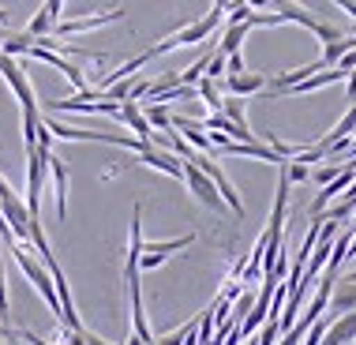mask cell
<instances>
[{"instance_id": "7a4b0ae2", "label": "cell", "mask_w": 356, "mask_h": 345, "mask_svg": "<svg viewBox=\"0 0 356 345\" xmlns=\"http://www.w3.org/2000/svg\"><path fill=\"white\" fill-rule=\"evenodd\" d=\"M8 252H12V259L19 263V271L26 274V282L38 289V296H42L45 304H49V312L56 315V323H60V304H56V289H53V278H49V271H45L38 259L26 252V244H8Z\"/></svg>"}, {"instance_id": "8fae6325", "label": "cell", "mask_w": 356, "mask_h": 345, "mask_svg": "<svg viewBox=\"0 0 356 345\" xmlns=\"http://www.w3.org/2000/svg\"><path fill=\"white\" fill-rule=\"evenodd\" d=\"M353 342H356V312H345L326 323L323 345H353Z\"/></svg>"}, {"instance_id": "cb8c5ba5", "label": "cell", "mask_w": 356, "mask_h": 345, "mask_svg": "<svg viewBox=\"0 0 356 345\" xmlns=\"http://www.w3.org/2000/svg\"><path fill=\"white\" fill-rule=\"evenodd\" d=\"M345 86H349V105H353V102H356V68L345 75Z\"/></svg>"}, {"instance_id": "5bb4252c", "label": "cell", "mask_w": 356, "mask_h": 345, "mask_svg": "<svg viewBox=\"0 0 356 345\" xmlns=\"http://www.w3.org/2000/svg\"><path fill=\"white\" fill-rule=\"evenodd\" d=\"M60 8H64V0H45L42 12L26 23V34H31V38H45L56 23H60Z\"/></svg>"}, {"instance_id": "30bf717a", "label": "cell", "mask_w": 356, "mask_h": 345, "mask_svg": "<svg viewBox=\"0 0 356 345\" xmlns=\"http://www.w3.org/2000/svg\"><path fill=\"white\" fill-rule=\"evenodd\" d=\"M49 180H53V199H56V218H68V166L56 154H49Z\"/></svg>"}, {"instance_id": "7402d4cb", "label": "cell", "mask_w": 356, "mask_h": 345, "mask_svg": "<svg viewBox=\"0 0 356 345\" xmlns=\"http://www.w3.org/2000/svg\"><path fill=\"white\" fill-rule=\"evenodd\" d=\"M252 304H255V293H252V289H248V293H244V296H240V300H236V308H233L240 323H244V319H248V312H252ZM240 323H236V327H240Z\"/></svg>"}, {"instance_id": "d4e9b609", "label": "cell", "mask_w": 356, "mask_h": 345, "mask_svg": "<svg viewBox=\"0 0 356 345\" xmlns=\"http://www.w3.org/2000/svg\"><path fill=\"white\" fill-rule=\"evenodd\" d=\"M83 345H113V342H105V338H98V334L83 330Z\"/></svg>"}, {"instance_id": "3957f363", "label": "cell", "mask_w": 356, "mask_h": 345, "mask_svg": "<svg viewBox=\"0 0 356 345\" xmlns=\"http://www.w3.org/2000/svg\"><path fill=\"white\" fill-rule=\"evenodd\" d=\"M266 4H270L274 12L285 19V23H296V26H304V31H312V34L319 38L323 45H330V42H338V38H341V31H338V26L323 23V19H315V15L307 12L304 4H296V0H266Z\"/></svg>"}, {"instance_id": "d6986e66", "label": "cell", "mask_w": 356, "mask_h": 345, "mask_svg": "<svg viewBox=\"0 0 356 345\" xmlns=\"http://www.w3.org/2000/svg\"><path fill=\"white\" fill-rule=\"evenodd\" d=\"M195 94H199V98H203V102H207V105H210V109H214V113L221 109V98H225V94L218 90V83H214V79H207V75H203V79L195 83Z\"/></svg>"}, {"instance_id": "ffe728a7", "label": "cell", "mask_w": 356, "mask_h": 345, "mask_svg": "<svg viewBox=\"0 0 356 345\" xmlns=\"http://www.w3.org/2000/svg\"><path fill=\"white\" fill-rule=\"evenodd\" d=\"M0 327H8V278H4V244H0Z\"/></svg>"}, {"instance_id": "2e32d148", "label": "cell", "mask_w": 356, "mask_h": 345, "mask_svg": "<svg viewBox=\"0 0 356 345\" xmlns=\"http://www.w3.org/2000/svg\"><path fill=\"white\" fill-rule=\"evenodd\" d=\"M188 244H195V233H184V236H177V241H158V244H143V255H158V259H169V255H177V252H184Z\"/></svg>"}, {"instance_id": "603a6c76", "label": "cell", "mask_w": 356, "mask_h": 345, "mask_svg": "<svg viewBox=\"0 0 356 345\" xmlns=\"http://www.w3.org/2000/svg\"><path fill=\"white\" fill-rule=\"evenodd\" d=\"M225 75H244V56H240V53L225 56Z\"/></svg>"}, {"instance_id": "ba28073f", "label": "cell", "mask_w": 356, "mask_h": 345, "mask_svg": "<svg viewBox=\"0 0 356 345\" xmlns=\"http://www.w3.org/2000/svg\"><path fill=\"white\" fill-rule=\"evenodd\" d=\"M143 203H136L131 210V229H128V252H124V278L139 274V255H143Z\"/></svg>"}, {"instance_id": "ac0fdd59", "label": "cell", "mask_w": 356, "mask_h": 345, "mask_svg": "<svg viewBox=\"0 0 356 345\" xmlns=\"http://www.w3.org/2000/svg\"><path fill=\"white\" fill-rule=\"evenodd\" d=\"M221 117H225V120H233L236 124V128H248V113H244V102H240V98H233V94H229V98H221ZM248 131H252V128H248Z\"/></svg>"}, {"instance_id": "83f0119b", "label": "cell", "mask_w": 356, "mask_h": 345, "mask_svg": "<svg viewBox=\"0 0 356 345\" xmlns=\"http://www.w3.org/2000/svg\"><path fill=\"white\" fill-rule=\"evenodd\" d=\"M233 4V0H214V8H210V12H218V15H225V8Z\"/></svg>"}, {"instance_id": "f546056e", "label": "cell", "mask_w": 356, "mask_h": 345, "mask_svg": "<svg viewBox=\"0 0 356 345\" xmlns=\"http://www.w3.org/2000/svg\"><path fill=\"white\" fill-rule=\"evenodd\" d=\"M0 23H8V12H4V8H0Z\"/></svg>"}, {"instance_id": "9a60e30c", "label": "cell", "mask_w": 356, "mask_h": 345, "mask_svg": "<svg viewBox=\"0 0 356 345\" xmlns=\"http://www.w3.org/2000/svg\"><path fill=\"white\" fill-rule=\"evenodd\" d=\"M248 34H252V26L248 23H229L225 31H221V42H218V53L221 56H233L244 49V42H248Z\"/></svg>"}, {"instance_id": "44dd1931", "label": "cell", "mask_w": 356, "mask_h": 345, "mask_svg": "<svg viewBox=\"0 0 356 345\" xmlns=\"http://www.w3.org/2000/svg\"><path fill=\"white\" fill-rule=\"evenodd\" d=\"M207 79H225V56H221V53H210V61H207Z\"/></svg>"}, {"instance_id": "484cf974", "label": "cell", "mask_w": 356, "mask_h": 345, "mask_svg": "<svg viewBox=\"0 0 356 345\" xmlns=\"http://www.w3.org/2000/svg\"><path fill=\"white\" fill-rule=\"evenodd\" d=\"M334 4H338V8H341V12H349V15L356 19V0H334Z\"/></svg>"}, {"instance_id": "e0dca14e", "label": "cell", "mask_w": 356, "mask_h": 345, "mask_svg": "<svg viewBox=\"0 0 356 345\" xmlns=\"http://www.w3.org/2000/svg\"><path fill=\"white\" fill-rule=\"evenodd\" d=\"M143 117H147V124H150V131L158 128L161 136H169V131H172V124H169V117H172V113H169V105L147 102V109H143Z\"/></svg>"}, {"instance_id": "6da1fadb", "label": "cell", "mask_w": 356, "mask_h": 345, "mask_svg": "<svg viewBox=\"0 0 356 345\" xmlns=\"http://www.w3.org/2000/svg\"><path fill=\"white\" fill-rule=\"evenodd\" d=\"M49 154L53 150L42 147H26V214L42 218V195H45V180H49Z\"/></svg>"}, {"instance_id": "52a82bcc", "label": "cell", "mask_w": 356, "mask_h": 345, "mask_svg": "<svg viewBox=\"0 0 356 345\" xmlns=\"http://www.w3.org/2000/svg\"><path fill=\"white\" fill-rule=\"evenodd\" d=\"M180 161H184V158H180ZM184 184L191 188V195H195L203 207H210V210L225 207V203H221V195H218V188L210 184V177H207V172H199L191 161H184Z\"/></svg>"}, {"instance_id": "277c9868", "label": "cell", "mask_w": 356, "mask_h": 345, "mask_svg": "<svg viewBox=\"0 0 356 345\" xmlns=\"http://www.w3.org/2000/svg\"><path fill=\"white\" fill-rule=\"evenodd\" d=\"M221 26V15L218 12H210L203 19H195V23H188V26H180L177 34H169L165 42H158V45H150V56H161V53H169V49H180V45H199V42H207L210 34H214Z\"/></svg>"}, {"instance_id": "8992f818", "label": "cell", "mask_w": 356, "mask_h": 345, "mask_svg": "<svg viewBox=\"0 0 356 345\" xmlns=\"http://www.w3.org/2000/svg\"><path fill=\"white\" fill-rule=\"evenodd\" d=\"M124 19V8H109V12H98V15H83V19H64V23L53 26V38H72V34H86V31H98L105 23H117Z\"/></svg>"}, {"instance_id": "9c48e42d", "label": "cell", "mask_w": 356, "mask_h": 345, "mask_svg": "<svg viewBox=\"0 0 356 345\" xmlns=\"http://www.w3.org/2000/svg\"><path fill=\"white\" fill-rule=\"evenodd\" d=\"M139 166H150V169H161V172H169L172 180H184V161H180L172 150H158V147H147V150H139L136 154Z\"/></svg>"}, {"instance_id": "4316f807", "label": "cell", "mask_w": 356, "mask_h": 345, "mask_svg": "<svg viewBox=\"0 0 356 345\" xmlns=\"http://www.w3.org/2000/svg\"><path fill=\"white\" fill-rule=\"evenodd\" d=\"M0 334H4V338H0V345H15V330H8V327H0Z\"/></svg>"}, {"instance_id": "f1b7e54d", "label": "cell", "mask_w": 356, "mask_h": 345, "mask_svg": "<svg viewBox=\"0 0 356 345\" xmlns=\"http://www.w3.org/2000/svg\"><path fill=\"white\" fill-rule=\"evenodd\" d=\"M128 345H143V342H139V338H136V334H131V338H128Z\"/></svg>"}, {"instance_id": "5b68a950", "label": "cell", "mask_w": 356, "mask_h": 345, "mask_svg": "<svg viewBox=\"0 0 356 345\" xmlns=\"http://www.w3.org/2000/svg\"><path fill=\"white\" fill-rule=\"evenodd\" d=\"M0 75H4V83H8V86H12V94L19 98V105H23V113H38L34 86H31V79H26V72L19 68L15 56H4V53H0Z\"/></svg>"}, {"instance_id": "4fadbf2b", "label": "cell", "mask_w": 356, "mask_h": 345, "mask_svg": "<svg viewBox=\"0 0 356 345\" xmlns=\"http://www.w3.org/2000/svg\"><path fill=\"white\" fill-rule=\"evenodd\" d=\"M266 79L270 75H259V72H244V75H225V90L233 98H248V94H263Z\"/></svg>"}, {"instance_id": "7c38bea8", "label": "cell", "mask_w": 356, "mask_h": 345, "mask_svg": "<svg viewBox=\"0 0 356 345\" xmlns=\"http://www.w3.org/2000/svg\"><path fill=\"white\" fill-rule=\"evenodd\" d=\"M113 120H120V124H128L131 131H136V139H143V143H150V124H147V117H143V105L139 102H120L117 105V117Z\"/></svg>"}]
</instances>
